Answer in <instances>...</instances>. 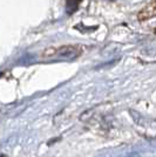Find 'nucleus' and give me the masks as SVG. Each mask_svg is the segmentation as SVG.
<instances>
[{"mask_svg":"<svg viewBox=\"0 0 156 157\" xmlns=\"http://www.w3.org/2000/svg\"><path fill=\"white\" fill-rule=\"evenodd\" d=\"M81 49L78 46H60L46 48L41 54L44 60L58 61V60H71L78 58Z\"/></svg>","mask_w":156,"mask_h":157,"instance_id":"nucleus-1","label":"nucleus"},{"mask_svg":"<svg viewBox=\"0 0 156 157\" xmlns=\"http://www.w3.org/2000/svg\"><path fill=\"white\" fill-rule=\"evenodd\" d=\"M155 15H156V0L154 2H151L150 5H148L146 8H143L142 12L138 14V18L141 20H144V19H150V18H153Z\"/></svg>","mask_w":156,"mask_h":157,"instance_id":"nucleus-2","label":"nucleus"}]
</instances>
